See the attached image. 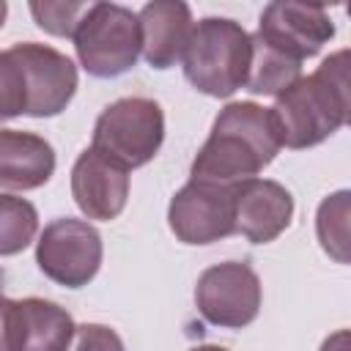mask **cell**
<instances>
[{"mask_svg":"<svg viewBox=\"0 0 351 351\" xmlns=\"http://www.w3.org/2000/svg\"><path fill=\"white\" fill-rule=\"evenodd\" d=\"M280 148L269 107L255 101H230L219 110L208 140L192 159L189 181L236 186L271 165Z\"/></svg>","mask_w":351,"mask_h":351,"instance_id":"1","label":"cell"},{"mask_svg":"<svg viewBox=\"0 0 351 351\" xmlns=\"http://www.w3.org/2000/svg\"><path fill=\"white\" fill-rule=\"evenodd\" d=\"M348 49L329 55L313 74L299 77L269 107L280 145L302 151L324 143L348 121Z\"/></svg>","mask_w":351,"mask_h":351,"instance_id":"2","label":"cell"},{"mask_svg":"<svg viewBox=\"0 0 351 351\" xmlns=\"http://www.w3.org/2000/svg\"><path fill=\"white\" fill-rule=\"evenodd\" d=\"M252 58L250 33L228 16H206L195 22L181 55L184 77L206 96L228 99L247 82Z\"/></svg>","mask_w":351,"mask_h":351,"instance_id":"3","label":"cell"},{"mask_svg":"<svg viewBox=\"0 0 351 351\" xmlns=\"http://www.w3.org/2000/svg\"><path fill=\"white\" fill-rule=\"evenodd\" d=\"M80 66L99 80L121 77L137 66L140 22L137 14L118 3H88L74 33Z\"/></svg>","mask_w":351,"mask_h":351,"instance_id":"4","label":"cell"},{"mask_svg":"<svg viewBox=\"0 0 351 351\" xmlns=\"http://www.w3.org/2000/svg\"><path fill=\"white\" fill-rule=\"evenodd\" d=\"M165 143V112L148 96H123L101 110L93 123V143L99 154L123 165L126 170L148 165Z\"/></svg>","mask_w":351,"mask_h":351,"instance_id":"5","label":"cell"},{"mask_svg":"<svg viewBox=\"0 0 351 351\" xmlns=\"http://www.w3.org/2000/svg\"><path fill=\"white\" fill-rule=\"evenodd\" d=\"M101 233L74 217L52 219L36 241V263L44 277L63 288L88 285L101 269Z\"/></svg>","mask_w":351,"mask_h":351,"instance_id":"6","label":"cell"},{"mask_svg":"<svg viewBox=\"0 0 351 351\" xmlns=\"http://www.w3.org/2000/svg\"><path fill=\"white\" fill-rule=\"evenodd\" d=\"M261 277L244 261H225L208 266L195 285L197 313L222 329H244L261 313Z\"/></svg>","mask_w":351,"mask_h":351,"instance_id":"7","label":"cell"},{"mask_svg":"<svg viewBox=\"0 0 351 351\" xmlns=\"http://www.w3.org/2000/svg\"><path fill=\"white\" fill-rule=\"evenodd\" d=\"M167 225L181 244H214L236 233L233 186L189 181L167 206Z\"/></svg>","mask_w":351,"mask_h":351,"instance_id":"8","label":"cell"},{"mask_svg":"<svg viewBox=\"0 0 351 351\" xmlns=\"http://www.w3.org/2000/svg\"><path fill=\"white\" fill-rule=\"evenodd\" d=\"M255 38H261L280 55L304 63L335 38V22L324 5L277 0L261 11Z\"/></svg>","mask_w":351,"mask_h":351,"instance_id":"9","label":"cell"},{"mask_svg":"<svg viewBox=\"0 0 351 351\" xmlns=\"http://www.w3.org/2000/svg\"><path fill=\"white\" fill-rule=\"evenodd\" d=\"M11 52L22 63L25 80H27V112L25 115H33V118L60 115L74 99L77 82H80L74 60L36 41L14 44Z\"/></svg>","mask_w":351,"mask_h":351,"instance_id":"10","label":"cell"},{"mask_svg":"<svg viewBox=\"0 0 351 351\" xmlns=\"http://www.w3.org/2000/svg\"><path fill=\"white\" fill-rule=\"evenodd\" d=\"M71 197L88 219L110 222L129 200V170L96 148H85L71 167Z\"/></svg>","mask_w":351,"mask_h":351,"instance_id":"11","label":"cell"},{"mask_svg":"<svg viewBox=\"0 0 351 351\" xmlns=\"http://www.w3.org/2000/svg\"><path fill=\"white\" fill-rule=\"evenodd\" d=\"M293 219V195L271 178H250L233 186V225L250 244L274 241Z\"/></svg>","mask_w":351,"mask_h":351,"instance_id":"12","label":"cell"},{"mask_svg":"<svg viewBox=\"0 0 351 351\" xmlns=\"http://www.w3.org/2000/svg\"><path fill=\"white\" fill-rule=\"evenodd\" d=\"M74 329L77 324L69 310L49 299H11V351H66L74 337Z\"/></svg>","mask_w":351,"mask_h":351,"instance_id":"13","label":"cell"},{"mask_svg":"<svg viewBox=\"0 0 351 351\" xmlns=\"http://www.w3.org/2000/svg\"><path fill=\"white\" fill-rule=\"evenodd\" d=\"M140 55L151 69H170L181 60L189 33L195 27L192 11L181 0H154L137 11Z\"/></svg>","mask_w":351,"mask_h":351,"instance_id":"14","label":"cell"},{"mask_svg":"<svg viewBox=\"0 0 351 351\" xmlns=\"http://www.w3.org/2000/svg\"><path fill=\"white\" fill-rule=\"evenodd\" d=\"M55 173V148L33 132L0 129V186L38 189Z\"/></svg>","mask_w":351,"mask_h":351,"instance_id":"15","label":"cell"},{"mask_svg":"<svg viewBox=\"0 0 351 351\" xmlns=\"http://www.w3.org/2000/svg\"><path fill=\"white\" fill-rule=\"evenodd\" d=\"M252 38V58H250V71L244 88L250 93L261 96H280L285 88H291L302 77V63L280 55L277 49L266 47L261 38Z\"/></svg>","mask_w":351,"mask_h":351,"instance_id":"16","label":"cell"},{"mask_svg":"<svg viewBox=\"0 0 351 351\" xmlns=\"http://www.w3.org/2000/svg\"><path fill=\"white\" fill-rule=\"evenodd\" d=\"M348 211H351V195L348 189H340L321 200L315 211V233L329 258L337 263H348Z\"/></svg>","mask_w":351,"mask_h":351,"instance_id":"17","label":"cell"},{"mask_svg":"<svg viewBox=\"0 0 351 351\" xmlns=\"http://www.w3.org/2000/svg\"><path fill=\"white\" fill-rule=\"evenodd\" d=\"M38 233V211L30 200L0 192V258L16 255Z\"/></svg>","mask_w":351,"mask_h":351,"instance_id":"18","label":"cell"},{"mask_svg":"<svg viewBox=\"0 0 351 351\" xmlns=\"http://www.w3.org/2000/svg\"><path fill=\"white\" fill-rule=\"evenodd\" d=\"M27 112L25 69L11 49H0V123Z\"/></svg>","mask_w":351,"mask_h":351,"instance_id":"19","label":"cell"},{"mask_svg":"<svg viewBox=\"0 0 351 351\" xmlns=\"http://www.w3.org/2000/svg\"><path fill=\"white\" fill-rule=\"evenodd\" d=\"M88 3H30V14L36 25L52 36H69L74 33L80 16L85 14Z\"/></svg>","mask_w":351,"mask_h":351,"instance_id":"20","label":"cell"},{"mask_svg":"<svg viewBox=\"0 0 351 351\" xmlns=\"http://www.w3.org/2000/svg\"><path fill=\"white\" fill-rule=\"evenodd\" d=\"M66 351H126L115 329L104 324H80Z\"/></svg>","mask_w":351,"mask_h":351,"instance_id":"21","label":"cell"},{"mask_svg":"<svg viewBox=\"0 0 351 351\" xmlns=\"http://www.w3.org/2000/svg\"><path fill=\"white\" fill-rule=\"evenodd\" d=\"M3 288H5V271L0 269V351H11V340H8V315H11V299H5Z\"/></svg>","mask_w":351,"mask_h":351,"instance_id":"22","label":"cell"},{"mask_svg":"<svg viewBox=\"0 0 351 351\" xmlns=\"http://www.w3.org/2000/svg\"><path fill=\"white\" fill-rule=\"evenodd\" d=\"M321 351H348V332L340 329V332L329 335V337L321 343Z\"/></svg>","mask_w":351,"mask_h":351,"instance_id":"23","label":"cell"},{"mask_svg":"<svg viewBox=\"0 0 351 351\" xmlns=\"http://www.w3.org/2000/svg\"><path fill=\"white\" fill-rule=\"evenodd\" d=\"M189 351H228V348H222V346H211V343H206V346H195V348H189Z\"/></svg>","mask_w":351,"mask_h":351,"instance_id":"24","label":"cell"},{"mask_svg":"<svg viewBox=\"0 0 351 351\" xmlns=\"http://www.w3.org/2000/svg\"><path fill=\"white\" fill-rule=\"evenodd\" d=\"M5 14H8V5L0 0V27H3V22H5Z\"/></svg>","mask_w":351,"mask_h":351,"instance_id":"25","label":"cell"}]
</instances>
